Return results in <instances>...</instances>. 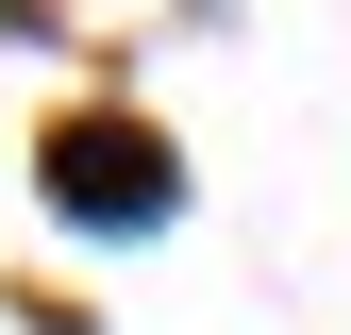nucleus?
Instances as JSON below:
<instances>
[{
  "mask_svg": "<svg viewBox=\"0 0 351 335\" xmlns=\"http://www.w3.org/2000/svg\"><path fill=\"white\" fill-rule=\"evenodd\" d=\"M51 201H67V218H101V235H151L167 201H184V168H167L134 117H67V135H51Z\"/></svg>",
  "mask_w": 351,
  "mask_h": 335,
  "instance_id": "f257e3e1",
  "label": "nucleus"
}]
</instances>
